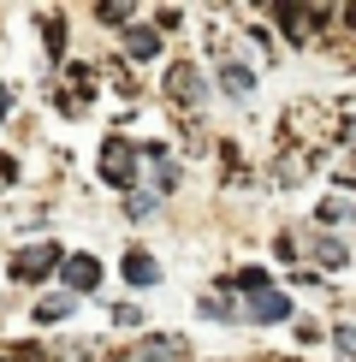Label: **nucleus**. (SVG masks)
I'll return each instance as SVG.
<instances>
[{"label":"nucleus","mask_w":356,"mask_h":362,"mask_svg":"<svg viewBox=\"0 0 356 362\" xmlns=\"http://www.w3.org/2000/svg\"><path fill=\"white\" fill-rule=\"evenodd\" d=\"M208 78H214V95L249 107L256 89H261V66H256V59H244L237 36H220V30H214V71H208Z\"/></svg>","instance_id":"obj_1"},{"label":"nucleus","mask_w":356,"mask_h":362,"mask_svg":"<svg viewBox=\"0 0 356 362\" xmlns=\"http://www.w3.org/2000/svg\"><path fill=\"white\" fill-rule=\"evenodd\" d=\"M95 173H101V185H107V190L131 196V190L143 185V143L125 137V131L101 137V148H95Z\"/></svg>","instance_id":"obj_2"},{"label":"nucleus","mask_w":356,"mask_h":362,"mask_svg":"<svg viewBox=\"0 0 356 362\" xmlns=\"http://www.w3.org/2000/svg\"><path fill=\"white\" fill-rule=\"evenodd\" d=\"M267 18L279 24V36L291 48H315L321 36L338 30V6H267Z\"/></svg>","instance_id":"obj_3"},{"label":"nucleus","mask_w":356,"mask_h":362,"mask_svg":"<svg viewBox=\"0 0 356 362\" xmlns=\"http://www.w3.org/2000/svg\"><path fill=\"white\" fill-rule=\"evenodd\" d=\"M167 101H172L178 113L202 119V107L214 101V78H208L196 59H172V66H167Z\"/></svg>","instance_id":"obj_4"},{"label":"nucleus","mask_w":356,"mask_h":362,"mask_svg":"<svg viewBox=\"0 0 356 362\" xmlns=\"http://www.w3.org/2000/svg\"><path fill=\"white\" fill-rule=\"evenodd\" d=\"M143 190L167 196V202L184 190V160H178L172 143H143Z\"/></svg>","instance_id":"obj_5"},{"label":"nucleus","mask_w":356,"mask_h":362,"mask_svg":"<svg viewBox=\"0 0 356 362\" xmlns=\"http://www.w3.org/2000/svg\"><path fill=\"white\" fill-rule=\"evenodd\" d=\"M59 267H66V250H59L54 238H42V244L12 250V267H6V274L18 279V285H48V279H59Z\"/></svg>","instance_id":"obj_6"},{"label":"nucleus","mask_w":356,"mask_h":362,"mask_svg":"<svg viewBox=\"0 0 356 362\" xmlns=\"http://www.w3.org/2000/svg\"><path fill=\"white\" fill-rule=\"evenodd\" d=\"M160 48H167V36H160L155 24H143V18L131 30H119V59H125V66H155Z\"/></svg>","instance_id":"obj_7"},{"label":"nucleus","mask_w":356,"mask_h":362,"mask_svg":"<svg viewBox=\"0 0 356 362\" xmlns=\"http://www.w3.org/2000/svg\"><path fill=\"white\" fill-rule=\"evenodd\" d=\"M59 291L71 297H95L101 291V262L89 250H66V267H59Z\"/></svg>","instance_id":"obj_8"},{"label":"nucleus","mask_w":356,"mask_h":362,"mask_svg":"<svg viewBox=\"0 0 356 362\" xmlns=\"http://www.w3.org/2000/svg\"><path fill=\"white\" fill-rule=\"evenodd\" d=\"M131 362H190V339L184 333H137Z\"/></svg>","instance_id":"obj_9"},{"label":"nucleus","mask_w":356,"mask_h":362,"mask_svg":"<svg viewBox=\"0 0 356 362\" xmlns=\"http://www.w3.org/2000/svg\"><path fill=\"white\" fill-rule=\"evenodd\" d=\"M196 315H202V321H214V327H237V321H244V303H237V297L226 291V285H208V291L196 297Z\"/></svg>","instance_id":"obj_10"},{"label":"nucleus","mask_w":356,"mask_h":362,"mask_svg":"<svg viewBox=\"0 0 356 362\" xmlns=\"http://www.w3.org/2000/svg\"><path fill=\"white\" fill-rule=\"evenodd\" d=\"M119 274H125V285H131V291H155V285L167 279V267H160L148 250H137V244H131V250H125V262H119Z\"/></svg>","instance_id":"obj_11"},{"label":"nucleus","mask_w":356,"mask_h":362,"mask_svg":"<svg viewBox=\"0 0 356 362\" xmlns=\"http://www.w3.org/2000/svg\"><path fill=\"white\" fill-rule=\"evenodd\" d=\"M309 267H315V274H321V267H326V274H345V267H350V244H345L338 232H321V226H315V244H309Z\"/></svg>","instance_id":"obj_12"},{"label":"nucleus","mask_w":356,"mask_h":362,"mask_svg":"<svg viewBox=\"0 0 356 362\" xmlns=\"http://www.w3.org/2000/svg\"><path fill=\"white\" fill-rule=\"evenodd\" d=\"M71 309H78V297L71 291H36V303H30V321L36 327H66Z\"/></svg>","instance_id":"obj_13"},{"label":"nucleus","mask_w":356,"mask_h":362,"mask_svg":"<svg viewBox=\"0 0 356 362\" xmlns=\"http://www.w3.org/2000/svg\"><path fill=\"white\" fill-rule=\"evenodd\" d=\"M119 208H125V220L137 226V220H155L160 208H167V196H155V190H143V185H137L131 196H119Z\"/></svg>","instance_id":"obj_14"},{"label":"nucleus","mask_w":356,"mask_h":362,"mask_svg":"<svg viewBox=\"0 0 356 362\" xmlns=\"http://www.w3.org/2000/svg\"><path fill=\"white\" fill-rule=\"evenodd\" d=\"M350 208L356 202H345V196H321V202H315V226H321V232H338V226L350 220Z\"/></svg>","instance_id":"obj_15"},{"label":"nucleus","mask_w":356,"mask_h":362,"mask_svg":"<svg viewBox=\"0 0 356 362\" xmlns=\"http://www.w3.org/2000/svg\"><path fill=\"white\" fill-rule=\"evenodd\" d=\"M326 344H333L345 362H356V327H333V333H326Z\"/></svg>","instance_id":"obj_16"},{"label":"nucleus","mask_w":356,"mask_h":362,"mask_svg":"<svg viewBox=\"0 0 356 362\" xmlns=\"http://www.w3.org/2000/svg\"><path fill=\"white\" fill-rule=\"evenodd\" d=\"M95 24H137V6H95Z\"/></svg>","instance_id":"obj_17"},{"label":"nucleus","mask_w":356,"mask_h":362,"mask_svg":"<svg viewBox=\"0 0 356 362\" xmlns=\"http://www.w3.org/2000/svg\"><path fill=\"white\" fill-rule=\"evenodd\" d=\"M42 36H48V54H54V59L66 54V30H59V12H48V24H42Z\"/></svg>","instance_id":"obj_18"},{"label":"nucleus","mask_w":356,"mask_h":362,"mask_svg":"<svg viewBox=\"0 0 356 362\" xmlns=\"http://www.w3.org/2000/svg\"><path fill=\"white\" fill-rule=\"evenodd\" d=\"M113 327H137L143 333V309L137 303H113Z\"/></svg>","instance_id":"obj_19"},{"label":"nucleus","mask_w":356,"mask_h":362,"mask_svg":"<svg viewBox=\"0 0 356 362\" xmlns=\"http://www.w3.org/2000/svg\"><path fill=\"white\" fill-rule=\"evenodd\" d=\"M18 185V155H0V196Z\"/></svg>","instance_id":"obj_20"},{"label":"nucleus","mask_w":356,"mask_h":362,"mask_svg":"<svg viewBox=\"0 0 356 362\" xmlns=\"http://www.w3.org/2000/svg\"><path fill=\"white\" fill-rule=\"evenodd\" d=\"M297 339H303V344H315V339H326V327H315V321H297Z\"/></svg>","instance_id":"obj_21"},{"label":"nucleus","mask_w":356,"mask_h":362,"mask_svg":"<svg viewBox=\"0 0 356 362\" xmlns=\"http://www.w3.org/2000/svg\"><path fill=\"white\" fill-rule=\"evenodd\" d=\"M6 113H12V89H6V78H0V125H6Z\"/></svg>","instance_id":"obj_22"},{"label":"nucleus","mask_w":356,"mask_h":362,"mask_svg":"<svg viewBox=\"0 0 356 362\" xmlns=\"http://www.w3.org/2000/svg\"><path fill=\"white\" fill-rule=\"evenodd\" d=\"M350 220H356V208H350Z\"/></svg>","instance_id":"obj_23"}]
</instances>
